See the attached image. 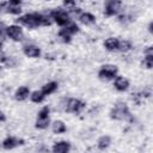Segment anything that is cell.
I'll return each instance as SVG.
<instances>
[{
	"label": "cell",
	"mask_w": 153,
	"mask_h": 153,
	"mask_svg": "<svg viewBox=\"0 0 153 153\" xmlns=\"http://www.w3.org/2000/svg\"><path fill=\"white\" fill-rule=\"evenodd\" d=\"M110 117L112 120H124V121H133V116L124 103H117L110 111Z\"/></svg>",
	"instance_id": "1"
},
{
	"label": "cell",
	"mask_w": 153,
	"mask_h": 153,
	"mask_svg": "<svg viewBox=\"0 0 153 153\" xmlns=\"http://www.w3.org/2000/svg\"><path fill=\"white\" fill-rule=\"evenodd\" d=\"M50 18L54 19V22L60 25V26H66L71 23V18H69V13L66 11V10H62V8H56V10H53L50 12Z\"/></svg>",
	"instance_id": "2"
},
{
	"label": "cell",
	"mask_w": 153,
	"mask_h": 153,
	"mask_svg": "<svg viewBox=\"0 0 153 153\" xmlns=\"http://www.w3.org/2000/svg\"><path fill=\"white\" fill-rule=\"evenodd\" d=\"M117 72H118V69L115 65H104L100 67V69L98 72V76L102 80H111V79L116 78Z\"/></svg>",
	"instance_id": "3"
},
{
	"label": "cell",
	"mask_w": 153,
	"mask_h": 153,
	"mask_svg": "<svg viewBox=\"0 0 153 153\" xmlns=\"http://www.w3.org/2000/svg\"><path fill=\"white\" fill-rule=\"evenodd\" d=\"M20 5H22L20 0H11V1H6V2H1L0 4V11L6 12V13H11V14H19L22 11Z\"/></svg>",
	"instance_id": "4"
},
{
	"label": "cell",
	"mask_w": 153,
	"mask_h": 153,
	"mask_svg": "<svg viewBox=\"0 0 153 153\" xmlns=\"http://www.w3.org/2000/svg\"><path fill=\"white\" fill-rule=\"evenodd\" d=\"M17 22L29 29H35V27H38L39 26V23H38V19H37V14L36 13H26L22 17H19L17 19Z\"/></svg>",
	"instance_id": "5"
},
{
	"label": "cell",
	"mask_w": 153,
	"mask_h": 153,
	"mask_svg": "<svg viewBox=\"0 0 153 153\" xmlns=\"http://www.w3.org/2000/svg\"><path fill=\"white\" fill-rule=\"evenodd\" d=\"M84 109H85V103L76 98L67 99L66 105H65V110L67 112H72V114H80Z\"/></svg>",
	"instance_id": "6"
},
{
	"label": "cell",
	"mask_w": 153,
	"mask_h": 153,
	"mask_svg": "<svg viewBox=\"0 0 153 153\" xmlns=\"http://www.w3.org/2000/svg\"><path fill=\"white\" fill-rule=\"evenodd\" d=\"M78 31H79V26L75 23H69L68 25H66L63 29L60 30L59 36L63 39V42H71V37Z\"/></svg>",
	"instance_id": "7"
},
{
	"label": "cell",
	"mask_w": 153,
	"mask_h": 153,
	"mask_svg": "<svg viewBox=\"0 0 153 153\" xmlns=\"http://www.w3.org/2000/svg\"><path fill=\"white\" fill-rule=\"evenodd\" d=\"M6 35L16 41V42H20L24 39V32L22 30V27L19 25H10V26H6Z\"/></svg>",
	"instance_id": "8"
},
{
	"label": "cell",
	"mask_w": 153,
	"mask_h": 153,
	"mask_svg": "<svg viewBox=\"0 0 153 153\" xmlns=\"http://www.w3.org/2000/svg\"><path fill=\"white\" fill-rule=\"evenodd\" d=\"M121 6H122V2L118 1V0H110V1H108L105 4V7H104L105 16H108V17L115 16L121 10Z\"/></svg>",
	"instance_id": "9"
},
{
	"label": "cell",
	"mask_w": 153,
	"mask_h": 153,
	"mask_svg": "<svg viewBox=\"0 0 153 153\" xmlns=\"http://www.w3.org/2000/svg\"><path fill=\"white\" fill-rule=\"evenodd\" d=\"M24 145V140L23 139H18L14 136H8L2 141V147L5 149H12L17 146H22Z\"/></svg>",
	"instance_id": "10"
},
{
	"label": "cell",
	"mask_w": 153,
	"mask_h": 153,
	"mask_svg": "<svg viewBox=\"0 0 153 153\" xmlns=\"http://www.w3.org/2000/svg\"><path fill=\"white\" fill-rule=\"evenodd\" d=\"M129 85L130 84H129L128 79H126L124 76H121V75H116V78L114 80V86L117 91H121V92L127 91L129 88Z\"/></svg>",
	"instance_id": "11"
},
{
	"label": "cell",
	"mask_w": 153,
	"mask_h": 153,
	"mask_svg": "<svg viewBox=\"0 0 153 153\" xmlns=\"http://www.w3.org/2000/svg\"><path fill=\"white\" fill-rule=\"evenodd\" d=\"M51 151H53V153H68L71 151V143L68 141L55 142Z\"/></svg>",
	"instance_id": "12"
},
{
	"label": "cell",
	"mask_w": 153,
	"mask_h": 153,
	"mask_svg": "<svg viewBox=\"0 0 153 153\" xmlns=\"http://www.w3.org/2000/svg\"><path fill=\"white\" fill-rule=\"evenodd\" d=\"M23 51H24V54H25L27 57H32V59L38 57V56L41 55V49H39L38 47H36V45H32V44L25 45V47L23 48Z\"/></svg>",
	"instance_id": "13"
},
{
	"label": "cell",
	"mask_w": 153,
	"mask_h": 153,
	"mask_svg": "<svg viewBox=\"0 0 153 153\" xmlns=\"http://www.w3.org/2000/svg\"><path fill=\"white\" fill-rule=\"evenodd\" d=\"M30 94V90L27 86H20L19 88H17L16 93H14V97L17 100H24L29 97Z\"/></svg>",
	"instance_id": "14"
},
{
	"label": "cell",
	"mask_w": 153,
	"mask_h": 153,
	"mask_svg": "<svg viewBox=\"0 0 153 153\" xmlns=\"http://www.w3.org/2000/svg\"><path fill=\"white\" fill-rule=\"evenodd\" d=\"M118 42H120L118 38H116V37H109L108 39H105V42H104V47H105L106 50H109V51H114V50H117Z\"/></svg>",
	"instance_id": "15"
},
{
	"label": "cell",
	"mask_w": 153,
	"mask_h": 153,
	"mask_svg": "<svg viewBox=\"0 0 153 153\" xmlns=\"http://www.w3.org/2000/svg\"><path fill=\"white\" fill-rule=\"evenodd\" d=\"M79 20L85 25H90V24L96 23V17L90 12H84L79 16Z\"/></svg>",
	"instance_id": "16"
},
{
	"label": "cell",
	"mask_w": 153,
	"mask_h": 153,
	"mask_svg": "<svg viewBox=\"0 0 153 153\" xmlns=\"http://www.w3.org/2000/svg\"><path fill=\"white\" fill-rule=\"evenodd\" d=\"M56 88H57V82H56V81H50V82L43 85L41 91H42V93H43L44 96H49V94L54 93V92L56 91Z\"/></svg>",
	"instance_id": "17"
},
{
	"label": "cell",
	"mask_w": 153,
	"mask_h": 153,
	"mask_svg": "<svg viewBox=\"0 0 153 153\" xmlns=\"http://www.w3.org/2000/svg\"><path fill=\"white\" fill-rule=\"evenodd\" d=\"M51 129H53V131L55 134H62V133L67 131V127L62 121H55L51 124Z\"/></svg>",
	"instance_id": "18"
},
{
	"label": "cell",
	"mask_w": 153,
	"mask_h": 153,
	"mask_svg": "<svg viewBox=\"0 0 153 153\" xmlns=\"http://www.w3.org/2000/svg\"><path fill=\"white\" fill-rule=\"evenodd\" d=\"M110 143H111V137H110L109 135H103V136H100V137L98 139V141H97V146H98L99 149H105V148H108V147L110 146Z\"/></svg>",
	"instance_id": "19"
},
{
	"label": "cell",
	"mask_w": 153,
	"mask_h": 153,
	"mask_svg": "<svg viewBox=\"0 0 153 153\" xmlns=\"http://www.w3.org/2000/svg\"><path fill=\"white\" fill-rule=\"evenodd\" d=\"M0 62L2 65H5L6 67H14L17 65V61L14 57L12 56H6V55H1L0 56Z\"/></svg>",
	"instance_id": "20"
},
{
	"label": "cell",
	"mask_w": 153,
	"mask_h": 153,
	"mask_svg": "<svg viewBox=\"0 0 153 153\" xmlns=\"http://www.w3.org/2000/svg\"><path fill=\"white\" fill-rule=\"evenodd\" d=\"M44 98H45V96L42 93V91H38V90L33 91V92L30 94V99H31L33 103H42V102L44 100Z\"/></svg>",
	"instance_id": "21"
},
{
	"label": "cell",
	"mask_w": 153,
	"mask_h": 153,
	"mask_svg": "<svg viewBox=\"0 0 153 153\" xmlns=\"http://www.w3.org/2000/svg\"><path fill=\"white\" fill-rule=\"evenodd\" d=\"M130 49H131V42H130V41L124 39V41H120V42H118L117 50H120V51H122V53H126V51H128V50H130Z\"/></svg>",
	"instance_id": "22"
},
{
	"label": "cell",
	"mask_w": 153,
	"mask_h": 153,
	"mask_svg": "<svg viewBox=\"0 0 153 153\" xmlns=\"http://www.w3.org/2000/svg\"><path fill=\"white\" fill-rule=\"evenodd\" d=\"M50 124V117L48 118H37L36 121V128L38 129H45Z\"/></svg>",
	"instance_id": "23"
},
{
	"label": "cell",
	"mask_w": 153,
	"mask_h": 153,
	"mask_svg": "<svg viewBox=\"0 0 153 153\" xmlns=\"http://www.w3.org/2000/svg\"><path fill=\"white\" fill-rule=\"evenodd\" d=\"M143 66L146 67V68H152V66H153V54H146L145 55V57H143Z\"/></svg>",
	"instance_id": "24"
},
{
	"label": "cell",
	"mask_w": 153,
	"mask_h": 153,
	"mask_svg": "<svg viewBox=\"0 0 153 153\" xmlns=\"http://www.w3.org/2000/svg\"><path fill=\"white\" fill-rule=\"evenodd\" d=\"M49 112H50V109H49L48 106H43V108L38 111L37 118H48V117H49Z\"/></svg>",
	"instance_id": "25"
},
{
	"label": "cell",
	"mask_w": 153,
	"mask_h": 153,
	"mask_svg": "<svg viewBox=\"0 0 153 153\" xmlns=\"http://www.w3.org/2000/svg\"><path fill=\"white\" fill-rule=\"evenodd\" d=\"M5 33H6V26H5V24L2 22H0V43L2 42Z\"/></svg>",
	"instance_id": "26"
},
{
	"label": "cell",
	"mask_w": 153,
	"mask_h": 153,
	"mask_svg": "<svg viewBox=\"0 0 153 153\" xmlns=\"http://www.w3.org/2000/svg\"><path fill=\"white\" fill-rule=\"evenodd\" d=\"M4 121H6V116H5V114L0 110V122H4Z\"/></svg>",
	"instance_id": "27"
},
{
	"label": "cell",
	"mask_w": 153,
	"mask_h": 153,
	"mask_svg": "<svg viewBox=\"0 0 153 153\" xmlns=\"http://www.w3.org/2000/svg\"><path fill=\"white\" fill-rule=\"evenodd\" d=\"M152 25H153V23L151 22V23H149V25H148V31H149V32H152Z\"/></svg>",
	"instance_id": "28"
},
{
	"label": "cell",
	"mask_w": 153,
	"mask_h": 153,
	"mask_svg": "<svg viewBox=\"0 0 153 153\" xmlns=\"http://www.w3.org/2000/svg\"><path fill=\"white\" fill-rule=\"evenodd\" d=\"M1 48H2V44L0 43V51H1Z\"/></svg>",
	"instance_id": "29"
}]
</instances>
